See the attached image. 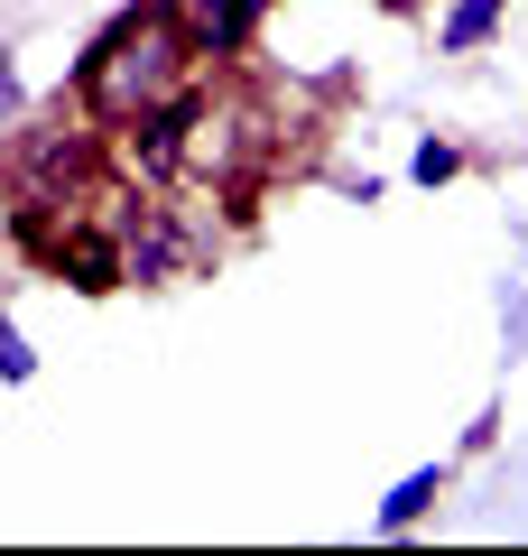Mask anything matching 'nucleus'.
Segmentation results:
<instances>
[{
  "label": "nucleus",
  "mask_w": 528,
  "mask_h": 556,
  "mask_svg": "<svg viewBox=\"0 0 528 556\" xmlns=\"http://www.w3.org/2000/svg\"><path fill=\"white\" fill-rule=\"evenodd\" d=\"M204 75H223V65L196 56V38H186V20H176V0H139V10H121V20L84 47L75 112L102 121V130H130V121H149V112H176Z\"/></svg>",
  "instance_id": "nucleus-1"
},
{
  "label": "nucleus",
  "mask_w": 528,
  "mask_h": 556,
  "mask_svg": "<svg viewBox=\"0 0 528 556\" xmlns=\"http://www.w3.org/2000/svg\"><path fill=\"white\" fill-rule=\"evenodd\" d=\"M288 159V112L260 84H241L232 65L204 75L176 102V177L186 186H223V195H260V177Z\"/></svg>",
  "instance_id": "nucleus-2"
},
{
  "label": "nucleus",
  "mask_w": 528,
  "mask_h": 556,
  "mask_svg": "<svg viewBox=\"0 0 528 556\" xmlns=\"http://www.w3.org/2000/svg\"><path fill=\"white\" fill-rule=\"evenodd\" d=\"M102 177V121L93 130H28L0 149V186H10V204H38V195H75V186Z\"/></svg>",
  "instance_id": "nucleus-3"
},
{
  "label": "nucleus",
  "mask_w": 528,
  "mask_h": 556,
  "mask_svg": "<svg viewBox=\"0 0 528 556\" xmlns=\"http://www.w3.org/2000/svg\"><path fill=\"white\" fill-rule=\"evenodd\" d=\"M269 10H278V0H176V20H186V38H196L204 65H241Z\"/></svg>",
  "instance_id": "nucleus-4"
},
{
  "label": "nucleus",
  "mask_w": 528,
  "mask_h": 556,
  "mask_svg": "<svg viewBox=\"0 0 528 556\" xmlns=\"http://www.w3.org/2000/svg\"><path fill=\"white\" fill-rule=\"evenodd\" d=\"M436 492H445V464H417V473L399 482L390 501H380V529H390V538H399V529H417V519L436 510Z\"/></svg>",
  "instance_id": "nucleus-5"
},
{
  "label": "nucleus",
  "mask_w": 528,
  "mask_h": 556,
  "mask_svg": "<svg viewBox=\"0 0 528 556\" xmlns=\"http://www.w3.org/2000/svg\"><path fill=\"white\" fill-rule=\"evenodd\" d=\"M501 10H510V0H454V10H445V28H436V47H445V56H473V47H482L491 28H501Z\"/></svg>",
  "instance_id": "nucleus-6"
},
{
  "label": "nucleus",
  "mask_w": 528,
  "mask_h": 556,
  "mask_svg": "<svg viewBox=\"0 0 528 556\" xmlns=\"http://www.w3.org/2000/svg\"><path fill=\"white\" fill-rule=\"evenodd\" d=\"M408 177H417V186H445V177H464V149H454V139H427V149L408 159Z\"/></svg>",
  "instance_id": "nucleus-7"
},
{
  "label": "nucleus",
  "mask_w": 528,
  "mask_h": 556,
  "mask_svg": "<svg viewBox=\"0 0 528 556\" xmlns=\"http://www.w3.org/2000/svg\"><path fill=\"white\" fill-rule=\"evenodd\" d=\"M0 380H10V390H20V380H38V353L20 343V325H10V316H0Z\"/></svg>",
  "instance_id": "nucleus-8"
},
{
  "label": "nucleus",
  "mask_w": 528,
  "mask_h": 556,
  "mask_svg": "<svg viewBox=\"0 0 528 556\" xmlns=\"http://www.w3.org/2000/svg\"><path fill=\"white\" fill-rule=\"evenodd\" d=\"M20 121V75H10V56H0V130Z\"/></svg>",
  "instance_id": "nucleus-9"
},
{
  "label": "nucleus",
  "mask_w": 528,
  "mask_h": 556,
  "mask_svg": "<svg viewBox=\"0 0 528 556\" xmlns=\"http://www.w3.org/2000/svg\"><path fill=\"white\" fill-rule=\"evenodd\" d=\"M390 10H427V0H390Z\"/></svg>",
  "instance_id": "nucleus-10"
}]
</instances>
